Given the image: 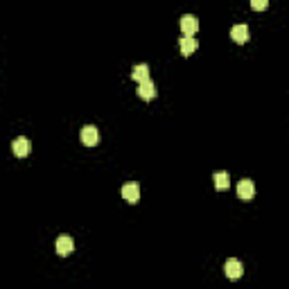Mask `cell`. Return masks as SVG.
Masks as SVG:
<instances>
[{"label":"cell","mask_w":289,"mask_h":289,"mask_svg":"<svg viewBox=\"0 0 289 289\" xmlns=\"http://www.w3.org/2000/svg\"><path fill=\"white\" fill-rule=\"evenodd\" d=\"M237 197H240L242 201H251V199L255 197V185H253L251 179H242V181L237 183Z\"/></svg>","instance_id":"1"},{"label":"cell","mask_w":289,"mask_h":289,"mask_svg":"<svg viewBox=\"0 0 289 289\" xmlns=\"http://www.w3.org/2000/svg\"><path fill=\"white\" fill-rule=\"evenodd\" d=\"M224 271H226V276H228L230 280H237V278H242V273H244V267H242V262L237 260V257H230V260H226Z\"/></svg>","instance_id":"2"},{"label":"cell","mask_w":289,"mask_h":289,"mask_svg":"<svg viewBox=\"0 0 289 289\" xmlns=\"http://www.w3.org/2000/svg\"><path fill=\"white\" fill-rule=\"evenodd\" d=\"M54 247H57V253H59L61 257H66L75 251V242H72L70 235H61V237H57V244H54Z\"/></svg>","instance_id":"3"},{"label":"cell","mask_w":289,"mask_h":289,"mask_svg":"<svg viewBox=\"0 0 289 289\" xmlns=\"http://www.w3.org/2000/svg\"><path fill=\"white\" fill-rule=\"evenodd\" d=\"M79 136H81V143L88 144V147H95L97 140H100V131H97V127H93V124H86Z\"/></svg>","instance_id":"4"},{"label":"cell","mask_w":289,"mask_h":289,"mask_svg":"<svg viewBox=\"0 0 289 289\" xmlns=\"http://www.w3.org/2000/svg\"><path fill=\"white\" fill-rule=\"evenodd\" d=\"M199 30V21L192 16V14H185V16H181V32L185 34V36H194Z\"/></svg>","instance_id":"5"},{"label":"cell","mask_w":289,"mask_h":289,"mask_svg":"<svg viewBox=\"0 0 289 289\" xmlns=\"http://www.w3.org/2000/svg\"><path fill=\"white\" fill-rule=\"evenodd\" d=\"M122 199L127 204H138V199H140L138 183H127V185H122Z\"/></svg>","instance_id":"6"},{"label":"cell","mask_w":289,"mask_h":289,"mask_svg":"<svg viewBox=\"0 0 289 289\" xmlns=\"http://www.w3.org/2000/svg\"><path fill=\"white\" fill-rule=\"evenodd\" d=\"M11 149H14V154L18 156V158H23V156L30 154V149H32V144H30V140L25 138V136H18L14 143H11Z\"/></svg>","instance_id":"7"},{"label":"cell","mask_w":289,"mask_h":289,"mask_svg":"<svg viewBox=\"0 0 289 289\" xmlns=\"http://www.w3.org/2000/svg\"><path fill=\"white\" fill-rule=\"evenodd\" d=\"M230 38H233L235 43H247L249 41V27L244 25V23L233 25V30H230Z\"/></svg>","instance_id":"8"},{"label":"cell","mask_w":289,"mask_h":289,"mask_svg":"<svg viewBox=\"0 0 289 289\" xmlns=\"http://www.w3.org/2000/svg\"><path fill=\"white\" fill-rule=\"evenodd\" d=\"M131 77H134L138 84H144V81H149V66H147V64L134 66V70H131Z\"/></svg>","instance_id":"9"},{"label":"cell","mask_w":289,"mask_h":289,"mask_svg":"<svg viewBox=\"0 0 289 289\" xmlns=\"http://www.w3.org/2000/svg\"><path fill=\"white\" fill-rule=\"evenodd\" d=\"M179 48H181V54L190 57L197 50V41H194V36H181L179 38Z\"/></svg>","instance_id":"10"},{"label":"cell","mask_w":289,"mask_h":289,"mask_svg":"<svg viewBox=\"0 0 289 289\" xmlns=\"http://www.w3.org/2000/svg\"><path fill=\"white\" fill-rule=\"evenodd\" d=\"M138 95L143 97V100H154L156 97V86H154V81H144V84H140L138 86Z\"/></svg>","instance_id":"11"},{"label":"cell","mask_w":289,"mask_h":289,"mask_svg":"<svg viewBox=\"0 0 289 289\" xmlns=\"http://www.w3.org/2000/svg\"><path fill=\"white\" fill-rule=\"evenodd\" d=\"M213 181H215V187H217V190H228V187H230L228 172H215Z\"/></svg>","instance_id":"12"},{"label":"cell","mask_w":289,"mask_h":289,"mask_svg":"<svg viewBox=\"0 0 289 289\" xmlns=\"http://www.w3.org/2000/svg\"><path fill=\"white\" fill-rule=\"evenodd\" d=\"M251 7H253V9H257V11H262V9H267V7H269V2H267V0H253Z\"/></svg>","instance_id":"13"}]
</instances>
